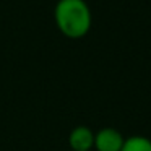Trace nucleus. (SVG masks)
<instances>
[{
  "instance_id": "nucleus-1",
  "label": "nucleus",
  "mask_w": 151,
  "mask_h": 151,
  "mask_svg": "<svg viewBox=\"0 0 151 151\" xmlns=\"http://www.w3.org/2000/svg\"><path fill=\"white\" fill-rule=\"evenodd\" d=\"M59 31L65 37L80 39L91 29L93 17L85 0H59L54 10Z\"/></svg>"
},
{
  "instance_id": "nucleus-2",
  "label": "nucleus",
  "mask_w": 151,
  "mask_h": 151,
  "mask_svg": "<svg viewBox=\"0 0 151 151\" xmlns=\"http://www.w3.org/2000/svg\"><path fill=\"white\" fill-rule=\"evenodd\" d=\"M125 138L117 128L106 127L94 132V150L96 151H122Z\"/></svg>"
},
{
  "instance_id": "nucleus-3",
  "label": "nucleus",
  "mask_w": 151,
  "mask_h": 151,
  "mask_svg": "<svg viewBox=\"0 0 151 151\" xmlns=\"http://www.w3.org/2000/svg\"><path fill=\"white\" fill-rule=\"evenodd\" d=\"M70 151H91L94 148V132L89 127L78 125L68 135Z\"/></svg>"
},
{
  "instance_id": "nucleus-4",
  "label": "nucleus",
  "mask_w": 151,
  "mask_h": 151,
  "mask_svg": "<svg viewBox=\"0 0 151 151\" xmlns=\"http://www.w3.org/2000/svg\"><path fill=\"white\" fill-rule=\"evenodd\" d=\"M122 151H151V140L141 135H133L130 138H125Z\"/></svg>"
}]
</instances>
